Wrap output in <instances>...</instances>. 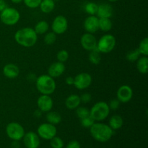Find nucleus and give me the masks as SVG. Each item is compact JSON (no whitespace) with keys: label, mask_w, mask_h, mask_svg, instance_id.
<instances>
[{"label":"nucleus","mask_w":148,"mask_h":148,"mask_svg":"<svg viewBox=\"0 0 148 148\" xmlns=\"http://www.w3.org/2000/svg\"><path fill=\"white\" fill-rule=\"evenodd\" d=\"M14 40L17 44L23 47L30 48L37 43L38 35L32 27H23L15 33Z\"/></svg>","instance_id":"1"},{"label":"nucleus","mask_w":148,"mask_h":148,"mask_svg":"<svg viewBox=\"0 0 148 148\" xmlns=\"http://www.w3.org/2000/svg\"><path fill=\"white\" fill-rule=\"evenodd\" d=\"M90 133L92 138L99 143H106L112 138L114 130L104 123L95 122L90 128Z\"/></svg>","instance_id":"2"},{"label":"nucleus","mask_w":148,"mask_h":148,"mask_svg":"<svg viewBox=\"0 0 148 148\" xmlns=\"http://www.w3.org/2000/svg\"><path fill=\"white\" fill-rule=\"evenodd\" d=\"M36 87L41 95H51L56 90V81L49 75H42L36 78Z\"/></svg>","instance_id":"3"},{"label":"nucleus","mask_w":148,"mask_h":148,"mask_svg":"<svg viewBox=\"0 0 148 148\" xmlns=\"http://www.w3.org/2000/svg\"><path fill=\"white\" fill-rule=\"evenodd\" d=\"M108 103L105 101H98L94 104L90 110V116L95 122H101L108 118L110 114Z\"/></svg>","instance_id":"4"},{"label":"nucleus","mask_w":148,"mask_h":148,"mask_svg":"<svg viewBox=\"0 0 148 148\" xmlns=\"http://www.w3.org/2000/svg\"><path fill=\"white\" fill-rule=\"evenodd\" d=\"M20 19V12L14 7H7L0 12V20L6 25H14L18 23Z\"/></svg>","instance_id":"5"},{"label":"nucleus","mask_w":148,"mask_h":148,"mask_svg":"<svg viewBox=\"0 0 148 148\" xmlns=\"http://www.w3.org/2000/svg\"><path fill=\"white\" fill-rule=\"evenodd\" d=\"M116 44V38L111 34H105L97 41V49L101 53H108L112 51Z\"/></svg>","instance_id":"6"},{"label":"nucleus","mask_w":148,"mask_h":148,"mask_svg":"<svg viewBox=\"0 0 148 148\" xmlns=\"http://www.w3.org/2000/svg\"><path fill=\"white\" fill-rule=\"evenodd\" d=\"M25 130L23 126L17 122H10L6 127V134L10 140L13 141H20L23 138Z\"/></svg>","instance_id":"7"},{"label":"nucleus","mask_w":148,"mask_h":148,"mask_svg":"<svg viewBox=\"0 0 148 148\" xmlns=\"http://www.w3.org/2000/svg\"><path fill=\"white\" fill-rule=\"evenodd\" d=\"M37 134L40 138L45 140H50L56 136L57 129L56 126L49 122L40 124L37 129Z\"/></svg>","instance_id":"8"},{"label":"nucleus","mask_w":148,"mask_h":148,"mask_svg":"<svg viewBox=\"0 0 148 148\" xmlns=\"http://www.w3.org/2000/svg\"><path fill=\"white\" fill-rule=\"evenodd\" d=\"M92 76L88 72H81L74 77V86L79 90H85L92 84Z\"/></svg>","instance_id":"9"},{"label":"nucleus","mask_w":148,"mask_h":148,"mask_svg":"<svg viewBox=\"0 0 148 148\" xmlns=\"http://www.w3.org/2000/svg\"><path fill=\"white\" fill-rule=\"evenodd\" d=\"M52 31L56 35L64 34L68 29V20L64 15H57L51 24Z\"/></svg>","instance_id":"10"},{"label":"nucleus","mask_w":148,"mask_h":148,"mask_svg":"<svg viewBox=\"0 0 148 148\" xmlns=\"http://www.w3.org/2000/svg\"><path fill=\"white\" fill-rule=\"evenodd\" d=\"M133 97V90L130 85H123L119 88L116 92V98L120 103H127Z\"/></svg>","instance_id":"11"},{"label":"nucleus","mask_w":148,"mask_h":148,"mask_svg":"<svg viewBox=\"0 0 148 148\" xmlns=\"http://www.w3.org/2000/svg\"><path fill=\"white\" fill-rule=\"evenodd\" d=\"M97 39L93 34L89 33H84L80 38V44L85 50L91 51L97 49Z\"/></svg>","instance_id":"12"},{"label":"nucleus","mask_w":148,"mask_h":148,"mask_svg":"<svg viewBox=\"0 0 148 148\" xmlns=\"http://www.w3.org/2000/svg\"><path fill=\"white\" fill-rule=\"evenodd\" d=\"M23 143L26 148H38L40 144V137L34 132L25 133L23 138Z\"/></svg>","instance_id":"13"},{"label":"nucleus","mask_w":148,"mask_h":148,"mask_svg":"<svg viewBox=\"0 0 148 148\" xmlns=\"http://www.w3.org/2000/svg\"><path fill=\"white\" fill-rule=\"evenodd\" d=\"M38 108L43 113L51 111L53 106V101L49 95H41L37 100Z\"/></svg>","instance_id":"14"},{"label":"nucleus","mask_w":148,"mask_h":148,"mask_svg":"<svg viewBox=\"0 0 148 148\" xmlns=\"http://www.w3.org/2000/svg\"><path fill=\"white\" fill-rule=\"evenodd\" d=\"M84 28L87 33L94 34L99 30V18L96 15H89L84 21Z\"/></svg>","instance_id":"15"},{"label":"nucleus","mask_w":148,"mask_h":148,"mask_svg":"<svg viewBox=\"0 0 148 148\" xmlns=\"http://www.w3.org/2000/svg\"><path fill=\"white\" fill-rule=\"evenodd\" d=\"M66 66L64 63L60 62H53L49 66L48 69V75L53 78L59 77L62 76L65 72Z\"/></svg>","instance_id":"16"},{"label":"nucleus","mask_w":148,"mask_h":148,"mask_svg":"<svg viewBox=\"0 0 148 148\" xmlns=\"http://www.w3.org/2000/svg\"><path fill=\"white\" fill-rule=\"evenodd\" d=\"M114 13V10L111 4L103 3L98 6L96 15L98 18H111Z\"/></svg>","instance_id":"17"},{"label":"nucleus","mask_w":148,"mask_h":148,"mask_svg":"<svg viewBox=\"0 0 148 148\" xmlns=\"http://www.w3.org/2000/svg\"><path fill=\"white\" fill-rule=\"evenodd\" d=\"M3 75L9 79H14L20 74V69L14 64H7L3 68Z\"/></svg>","instance_id":"18"},{"label":"nucleus","mask_w":148,"mask_h":148,"mask_svg":"<svg viewBox=\"0 0 148 148\" xmlns=\"http://www.w3.org/2000/svg\"><path fill=\"white\" fill-rule=\"evenodd\" d=\"M64 103L65 106L69 110H75L80 105V97L77 94H72L66 98Z\"/></svg>","instance_id":"19"},{"label":"nucleus","mask_w":148,"mask_h":148,"mask_svg":"<svg viewBox=\"0 0 148 148\" xmlns=\"http://www.w3.org/2000/svg\"><path fill=\"white\" fill-rule=\"evenodd\" d=\"M124 124V120L122 117L119 115H114L110 118L108 121V126L112 129L114 131L118 130L122 127Z\"/></svg>","instance_id":"20"},{"label":"nucleus","mask_w":148,"mask_h":148,"mask_svg":"<svg viewBox=\"0 0 148 148\" xmlns=\"http://www.w3.org/2000/svg\"><path fill=\"white\" fill-rule=\"evenodd\" d=\"M55 1L53 0H42L39 7L42 12L45 14H49L53 12L55 9Z\"/></svg>","instance_id":"21"},{"label":"nucleus","mask_w":148,"mask_h":148,"mask_svg":"<svg viewBox=\"0 0 148 148\" xmlns=\"http://www.w3.org/2000/svg\"><path fill=\"white\" fill-rule=\"evenodd\" d=\"M137 69L140 73L146 75L148 72V58L143 56L137 61Z\"/></svg>","instance_id":"22"},{"label":"nucleus","mask_w":148,"mask_h":148,"mask_svg":"<svg viewBox=\"0 0 148 148\" xmlns=\"http://www.w3.org/2000/svg\"><path fill=\"white\" fill-rule=\"evenodd\" d=\"M46 120L47 122L50 123V124H53V125H57V124H60L62 121V116L57 111H50L47 112L46 114Z\"/></svg>","instance_id":"23"},{"label":"nucleus","mask_w":148,"mask_h":148,"mask_svg":"<svg viewBox=\"0 0 148 148\" xmlns=\"http://www.w3.org/2000/svg\"><path fill=\"white\" fill-rule=\"evenodd\" d=\"M34 30L36 34L43 35L49 31V24L46 21V20H40L36 24L34 27Z\"/></svg>","instance_id":"24"},{"label":"nucleus","mask_w":148,"mask_h":148,"mask_svg":"<svg viewBox=\"0 0 148 148\" xmlns=\"http://www.w3.org/2000/svg\"><path fill=\"white\" fill-rule=\"evenodd\" d=\"M113 23L111 18H99V30L103 32H109L112 29Z\"/></svg>","instance_id":"25"},{"label":"nucleus","mask_w":148,"mask_h":148,"mask_svg":"<svg viewBox=\"0 0 148 148\" xmlns=\"http://www.w3.org/2000/svg\"><path fill=\"white\" fill-rule=\"evenodd\" d=\"M90 53L88 55V59H89L90 62L92 64H99L100 62H101V52L98 50V49H95L91 51H89Z\"/></svg>","instance_id":"26"},{"label":"nucleus","mask_w":148,"mask_h":148,"mask_svg":"<svg viewBox=\"0 0 148 148\" xmlns=\"http://www.w3.org/2000/svg\"><path fill=\"white\" fill-rule=\"evenodd\" d=\"M98 4L93 1H89L86 3L84 7L85 12L89 15H96L97 10H98Z\"/></svg>","instance_id":"27"},{"label":"nucleus","mask_w":148,"mask_h":148,"mask_svg":"<svg viewBox=\"0 0 148 148\" xmlns=\"http://www.w3.org/2000/svg\"><path fill=\"white\" fill-rule=\"evenodd\" d=\"M140 53L143 56H148V38L145 37L142 39L141 41L140 42L138 49Z\"/></svg>","instance_id":"28"},{"label":"nucleus","mask_w":148,"mask_h":148,"mask_svg":"<svg viewBox=\"0 0 148 148\" xmlns=\"http://www.w3.org/2000/svg\"><path fill=\"white\" fill-rule=\"evenodd\" d=\"M141 54L140 53L139 51L137 49H134L132 51H130V52H128L126 56L127 61L130 62H135L138 60L139 58L140 57Z\"/></svg>","instance_id":"29"},{"label":"nucleus","mask_w":148,"mask_h":148,"mask_svg":"<svg viewBox=\"0 0 148 148\" xmlns=\"http://www.w3.org/2000/svg\"><path fill=\"white\" fill-rule=\"evenodd\" d=\"M43 40L46 45H49V46L53 45L56 40V35L53 31L47 32L46 33H45Z\"/></svg>","instance_id":"30"},{"label":"nucleus","mask_w":148,"mask_h":148,"mask_svg":"<svg viewBox=\"0 0 148 148\" xmlns=\"http://www.w3.org/2000/svg\"><path fill=\"white\" fill-rule=\"evenodd\" d=\"M76 115L79 119L85 118L90 116V110L86 107L79 106L76 108Z\"/></svg>","instance_id":"31"},{"label":"nucleus","mask_w":148,"mask_h":148,"mask_svg":"<svg viewBox=\"0 0 148 148\" xmlns=\"http://www.w3.org/2000/svg\"><path fill=\"white\" fill-rule=\"evenodd\" d=\"M50 145L52 148H63L64 146V143L62 138L55 136L51 140H50Z\"/></svg>","instance_id":"32"},{"label":"nucleus","mask_w":148,"mask_h":148,"mask_svg":"<svg viewBox=\"0 0 148 148\" xmlns=\"http://www.w3.org/2000/svg\"><path fill=\"white\" fill-rule=\"evenodd\" d=\"M56 59H57L58 62L64 63L69 59V53H68L67 51L64 50V49L59 51L57 54H56Z\"/></svg>","instance_id":"33"},{"label":"nucleus","mask_w":148,"mask_h":148,"mask_svg":"<svg viewBox=\"0 0 148 148\" xmlns=\"http://www.w3.org/2000/svg\"><path fill=\"white\" fill-rule=\"evenodd\" d=\"M95 122V121H94L93 119H92L90 116H88L85 117V118L80 119L81 125H82L83 127H85V128L90 129Z\"/></svg>","instance_id":"34"},{"label":"nucleus","mask_w":148,"mask_h":148,"mask_svg":"<svg viewBox=\"0 0 148 148\" xmlns=\"http://www.w3.org/2000/svg\"><path fill=\"white\" fill-rule=\"evenodd\" d=\"M42 0H23L25 5L30 9H36L39 7Z\"/></svg>","instance_id":"35"},{"label":"nucleus","mask_w":148,"mask_h":148,"mask_svg":"<svg viewBox=\"0 0 148 148\" xmlns=\"http://www.w3.org/2000/svg\"><path fill=\"white\" fill-rule=\"evenodd\" d=\"M120 103H121L119 102V101L117 98H116V99L111 100L108 104V106H109L110 110H111V111H116V110H118L119 108Z\"/></svg>","instance_id":"36"},{"label":"nucleus","mask_w":148,"mask_h":148,"mask_svg":"<svg viewBox=\"0 0 148 148\" xmlns=\"http://www.w3.org/2000/svg\"><path fill=\"white\" fill-rule=\"evenodd\" d=\"M79 97H80L81 103H88L92 99L91 95L90 93H88V92H85Z\"/></svg>","instance_id":"37"},{"label":"nucleus","mask_w":148,"mask_h":148,"mask_svg":"<svg viewBox=\"0 0 148 148\" xmlns=\"http://www.w3.org/2000/svg\"><path fill=\"white\" fill-rule=\"evenodd\" d=\"M80 144L77 140H71L66 145V148H80Z\"/></svg>","instance_id":"38"},{"label":"nucleus","mask_w":148,"mask_h":148,"mask_svg":"<svg viewBox=\"0 0 148 148\" xmlns=\"http://www.w3.org/2000/svg\"><path fill=\"white\" fill-rule=\"evenodd\" d=\"M65 83L66 84L69 86L74 85V77H67L65 79Z\"/></svg>","instance_id":"39"},{"label":"nucleus","mask_w":148,"mask_h":148,"mask_svg":"<svg viewBox=\"0 0 148 148\" xmlns=\"http://www.w3.org/2000/svg\"><path fill=\"white\" fill-rule=\"evenodd\" d=\"M7 7V3L5 0H0V12Z\"/></svg>","instance_id":"40"},{"label":"nucleus","mask_w":148,"mask_h":148,"mask_svg":"<svg viewBox=\"0 0 148 148\" xmlns=\"http://www.w3.org/2000/svg\"><path fill=\"white\" fill-rule=\"evenodd\" d=\"M12 148H19L18 141H13L12 144Z\"/></svg>","instance_id":"41"},{"label":"nucleus","mask_w":148,"mask_h":148,"mask_svg":"<svg viewBox=\"0 0 148 148\" xmlns=\"http://www.w3.org/2000/svg\"><path fill=\"white\" fill-rule=\"evenodd\" d=\"M10 1L14 4H20L22 1H23V0H10Z\"/></svg>","instance_id":"42"},{"label":"nucleus","mask_w":148,"mask_h":148,"mask_svg":"<svg viewBox=\"0 0 148 148\" xmlns=\"http://www.w3.org/2000/svg\"><path fill=\"white\" fill-rule=\"evenodd\" d=\"M108 1H110V2H116V1H119V0H108Z\"/></svg>","instance_id":"43"}]
</instances>
